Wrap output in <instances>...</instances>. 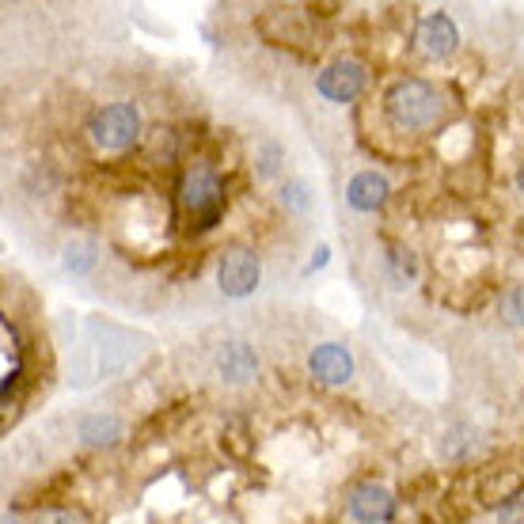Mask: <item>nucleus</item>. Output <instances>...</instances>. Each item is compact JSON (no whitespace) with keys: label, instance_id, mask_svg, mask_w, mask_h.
<instances>
[{"label":"nucleus","instance_id":"nucleus-18","mask_svg":"<svg viewBox=\"0 0 524 524\" xmlns=\"http://www.w3.org/2000/svg\"><path fill=\"white\" fill-rule=\"evenodd\" d=\"M35 524H88L76 509H42L35 517Z\"/></svg>","mask_w":524,"mask_h":524},{"label":"nucleus","instance_id":"nucleus-13","mask_svg":"<svg viewBox=\"0 0 524 524\" xmlns=\"http://www.w3.org/2000/svg\"><path fill=\"white\" fill-rule=\"evenodd\" d=\"M524 490V475L521 471H498V475H487L483 483V506H506L513 494Z\"/></svg>","mask_w":524,"mask_h":524},{"label":"nucleus","instance_id":"nucleus-8","mask_svg":"<svg viewBox=\"0 0 524 524\" xmlns=\"http://www.w3.org/2000/svg\"><path fill=\"white\" fill-rule=\"evenodd\" d=\"M350 517L361 524H388L395 517V498L380 483H361L350 494Z\"/></svg>","mask_w":524,"mask_h":524},{"label":"nucleus","instance_id":"nucleus-19","mask_svg":"<svg viewBox=\"0 0 524 524\" xmlns=\"http://www.w3.org/2000/svg\"><path fill=\"white\" fill-rule=\"evenodd\" d=\"M498 524H524V490L513 494L506 506L498 509Z\"/></svg>","mask_w":524,"mask_h":524},{"label":"nucleus","instance_id":"nucleus-21","mask_svg":"<svg viewBox=\"0 0 524 524\" xmlns=\"http://www.w3.org/2000/svg\"><path fill=\"white\" fill-rule=\"evenodd\" d=\"M517 187H521V194H524V164H521V171H517Z\"/></svg>","mask_w":524,"mask_h":524},{"label":"nucleus","instance_id":"nucleus-17","mask_svg":"<svg viewBox=\"0 0 524 524\" xmlns=\"http://www.w3.org/2000/svg\"><path fill=\"white\" fill-rule=\"evenodd\" d=\"M285 164V149H281L278 141H262L259 152H255V171H259V179H274Z\"/></svg>","mask_w":524,"mask_h":524},{"label":"nucleus","instance_id":"nucleus-10","mask_svg":"<svg viewBox=\"0 0 524 524\" xmlns=\"http://www.w3.org/2000/svg\"><path fill=\"white\" fill-rule=\"evenodd\" d=\"M217 373H221L225 384H247L259 373V357L247 342H228V346L217 350Z\"/></svg>","mask_w":524,"mask_h":524},{"label":"nucleus","instance_id":"nucleus-22","mask_svg":"<svg viewBox=\"0 0 524 524\" xmlns=\"http://www.w3.org/2000/svg\"><path fill=\"white\" fill-rule=\"evenodd\" d=\"M4 524H19V521H16V513H4Z\"/></svg>","mask_w":524,"mask_h":524},{"label":"nucleus","instance_id":"nucleus-11","mask_svg":"<svg viewBox=\"0 0 524 524\" xmlns=\"http://www.w3.org/2000/svg\"><path fill=\"white\" fill-rule=\"evenodd\" d=\"M122 433H126L122 418H118V414H103V411L84 414L80 426H76V437H80L84 445H92V449H111V445L122 441Z\"/></svg>","mask_w":524,"mask_h":524},{"label":"nucleus","instance_id":"nucleus-7","mask_svg":"<svg viewBox=\"0 0 524 524\" xmlns=\"http://www.w3.org/2000/svg\"><path fill=\"white\" fill-rule=\"evenodd\" d=\"M308 373L323 388H342L354 380V354L342 342H323L308 354Z\"/></svg>","mask_w":524,"mask_h":524},{"label":"nucleus","instance_id":"nucleus-15","mask_svg":"<svg viewBox=\"0 0 524 524\" xmlns=\"http://www.w3.org/2000/svg\"><path fill=\"white\" fill-rule=\"evenodd\" d=\"M498 319L506 327H524V285H509L498 297Z\"/></svg>","mask_w":524,"mask_h":524},{"label":"nucleus","instance_id":"nucleus-1","mask_svg":"<svg viewBox=\"0 0 524 524\" xmlns=\"http://www.w3.org/2000/svg\"><path fill=\"white\" fill-rule=\"evenodd\" d=\"M384 114L392 118L395 130L426 133L445 118V95L422 76H399L384 95Z\"/></svg>","mask_w":524,"mask_h":524},{"label":"nucleus","instance_id":"nucleus-9","mask_svg":"<svg viewBox=\"0 0 524 524\" xmlns=\"http://www.w3.org/2000/svg\"><path fill=\"white\" fill-rule=\"evenodd\" d=\"M388 198H392V183L380 171H357L354 179L346 183V202L357 213H376V209L388 206Z\"/></svg>","mask_w":524,"mask_h":524},{"label":"nucleus","instance_id":"nucleus-16","mask_svg":"<svg viewBox=\"0 0 524 524\" xmlns=\"http://www.w3.org/2000/svg\"><path fill=\"white\" fill-rule=\"evenodd\" d=\"M281 206L293 209V213H312V190H308V183L304 179H285L278 190Z\"/></svg>","mask_w":524,"mask_h":524},{"label":"nucleus","instance_id":"nucleus-14","mask_svg":"<svg viewBox=\"0 0 524 524\" xmlns=\"http://www.w3.org/2000/svg\"><path fill=\"white\" fill-rule=\"evenodd\" d=\"M95 262H99V247L92 240H73V244L65 247V255H61V266L76 274V278H84V274H92Z\"/></svg>","mask_w":524,"mask_h":524},{"label":"nucleus","instance_id":"nucleus-5","mask_svg":"<svg viewBox=\"0 0 524 524\" xmlns=\"http://www.w3.org/2000/svg\"><path fill=\"white\" fill-rule=\"evenodd\" d=\"M365 84H369V69L357 57H338L316 76V92L327 103H354L365 92Z\"/></svg>","mask_w":524,"mask_h":524},{"label":"nucleus","instance_id":"nucleus-3","mask_svg":"<svg viewBox=\"0 0 524 524\" xmlns=\"http://www.w3.org/2000/svg\"><path fill=\"white\" fill-rule=\"evenodd\" d=\"M88 141L99 152H126L141 141V111L137 103H107L88 118Z\"/></svg>","mask_w":524,"mask_h":524},{"label":"nucleus","instance_id":"nucleus-20","mask_svg":"<svg viewBox=\"0 0 524 524\" xmlns=\"http://www.w3.org/2000/svg\"><path fill=\"white\" fill-rule=\"evenodd\" d=\"M327 259H331V247L319 244V247H316V255H312V262L304 266V274H316V270H323V266H327Z\"/></svg>","mask_w":524,"mask_h":524},{"label":"nucleus","instance_id":"nucleus-4","mask_svg":"<svg viewBox=\"0 0 524 524\" xmlns=\"http://www.w3.org/2000/svg\"><path fill=\"white\" fill-rule=\"evenodd\" d=\"M262 281V262L251 247H228L221 262H217V289L228 300H244L259 289Z\"/></svg>","mask_w":524,"mask_h":524},{"label":"nucleus","instance_id":"nucleus-12","mask_svg":"<svg viewBox=\"0 0 524 524\" xmlns=\"http://www.w3.org/2000/svg\"><path fill=\"white\" fill-rule=\"evenodd\" d=\"M384 270H388V278H392L399 289H407V285L418 278V259H414L411 247L388 244L384 247Z\"/></svg>","mask_w":524,"mask_h":524},{"label":"nucleus","instance_id":"nucleus-2","mask_svg":"<svg viewBox=\"0 0 524 524\" xmlns=\"http://www.w3.org/2000/svg\"><path fill=\"white\" fill-rule=\"evenodd\" d=\"M175 202L187 213L194 232H209V228L221 225V217H225V206H228L225 179L209 168V164H190V168L179 175Z\"/></svg>","mask_w":524,"mask_h":524},{"label":"nucleus","instance_id":"nucleus-6","mask_svg":"<svg viewBox=\"0 0 524 524\" xmlns=\"http://www.w3.org/2000/svg\"><path fill=\"white\" fill-rule=\"evenodd\" d=\"M414 50L430 61H445L460 50V31L452 23L449 12H430V16L418 19L414 27Z\"/></svg>","mask_w":524,"mask_h":524}]
</instances>
